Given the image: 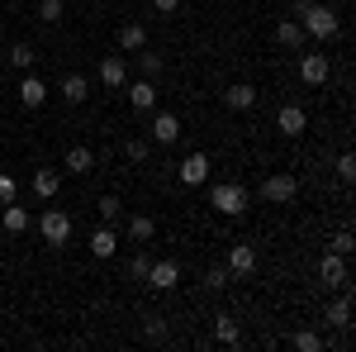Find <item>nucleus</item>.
I'll list each match as a JSON object with an SVG mask.
<instances>
[{
  "label": "nucleus",
  "mask_w": 356,
  "mask_h": 352,
  "mask_svg": "<svg viewBox=\"0 0 356 352\" xmlns=\"http://www.w3.org/2000/svg\"><path fill=\"white\" fill-rule=\"evenodd\" d=\"M0 224H5V234H24L29 229V210L10 200V205H0Z\"/></svg>",
  "instance_id": "dca6fc26"
},
{
  "label": "nucleus",
  "mask_w": 356,
  "mask_h": 352,
  "mask_svg": "<svg viewBox=\"0 0 356 352\" xmlns=\"http://www.w3.org/2000/svg\"><path fill=\"white\" fill-rule=\"evenodd\" d=\"M332 252H342V257H347V252H352V247H356V238H352V229H337V234H332Z\"/></svg>",
  "instance_id": "c756f323"
},
{
  "label": "nucleus",
  "mask_w": 356,
  "mask_h": 352,
  "mask_svg": "<svg viewBox=\"0 0 356 352\" xmlns=\"http://www.w3.org/2000/svg\"><path fill=\"white\" fill-rule=\"evenodd\" d=\"M147 286H152V291H176V286H181V267H176V262H152V267H147Z\"/></svg>",
  "instance_id": "0eeeda50"
},
{
  "label": "nucleus",
  "mask_w": 356,
  "mask_h": 352,
  "mask_svg": "<svg viewBox=\"0 0 356 352\" xmlns=\"http://www.w3.org/2000/svg\"><path fill=\"white\" fill-rule=\"evenodd\" d=\"M328 53H304V62H300V77H304V86H328Z\"/></svg>",
  "instance_id": "39448f33"
},
{
  "label": "nucleus",
  "mask_w": 356,
  "mask_h": 352,
  "mask_svg": "<svg viewBox=\"0 0 356 352\" xmlns=\"http://www.w3.org/2000/svg\"><path fill=\"white\" fill-rule=\"evenodd\" d=\"M290 348H295V352H323V338H318V333H295Z\"/></svg>",
  "instance_id": "bb28decb"
},
{
  "label": "nucleus",
  "mask_w": 356,
  "mask_h": 352,
  "mask_svg": "<svg viewBox=\"0 0 356 352\" xmlns=\"http://www.w3.org/2000/svg\"><path fill=\"white\" fill-rule=\"evenodd\" d=\"M129 105H134L138 114H147V109L157 105V86L147 82V77H143V82H129Z\"/></svg>",
  "instance_id": "f8f14e48"
},
{
  "label": "nucleus",
  "mask_w": 356,
  "mask_h": 352,
  "mask_svg": "<svg viewBox=\"0 0 356 352\" xmlns=\"http://www.w3.org/2000/svg\"><path fill=\"white\" fill-rule=\"evenodd\" d=\"M119 210H124L119 195H105V200H100V215H105V219H119Z\"/></svg>",
  "instance_id": "f704fd0d"
},
{
  "label": "nucleus",
  "mask_w": 356,
  "mask_h": 352,
  "mask_svg": "<svg viewBox=\"0 0 356 352\" xmlns=\"http://www.w3.org/2000/svg\"><path fill=\"white\" fill-rule=\"evenodd\" d=\"M86 95H90L86 77H76V72H72V77H62V100H67V105H81Z\"/></svg>",
  "instance_id": "5701e85b"
},
{
  "label": "nucleus",
  "mask_w": 356,
  "mask_h": 352,
  "mask_svg": "<svg viewBox=\"0 0 356 352\" xmlns=\"http://www.w3.org/2000/svg\"><path fill=\"white\" fill-rule=\"evenodd\" d=\"M43 100H48V86L38 82V77H24V82H19V105H24V109H38Z\"/></svg>",
  "instance_id": "2eb2a0df"
},
{
  "label": "nucleus",
  "mask_w": 356,
  "mask_h": 352,
  "mask_svg": "<svg viewBox=\"0 0 356 352\" xmlns=\"http://www.w3.org/2000/svg\"><path fill=\"white\" fill-rule=\"evenodd\" d=\"M318 276H323V286H347V257L328 247L323 262H318Z\"/></svg>",
  "instance_id": "6e6552de"
},
{
  "label": "nucleus",
  "mask_w": 356,
  "mask_h": 352,
  "mask_svg": "<svg viewBox=\"0 0 356 352\" xmlns=\"http://www.w3.org/2000/svg\"><path fill=\"white\" fill-rule=\"evenodd\" d=\"M275 38H280L285 48H300L304 43V24L300 20H280V24H275Z\"/></svg>",
  "instance_id": "b1692460"
},
{
  "label": "nucleus",
  "mask_w": 356,
  "mask_h": 352,
  "mask_svg": "<svg viewBox=\"0 0 356 352\" xmlns=\"http://www.w3.org/2000/svg\"><path fill=\"white\" fill-rule=\"evenodd\" d=\"M124 153H129L134 162H147V158H152V138H129V143H124Z\"/></svg>",
  "instance_id": "a878e982"
},
{
  "label": "nucleus",
  "mask_w": 356,
  "mask_h": 352,
  "mask_svg": "<svg viewBox=\"0 0 356 352\" xmlns=\"http://www.w3.org/2000/svg\"><path fill=\"white\" fill-rule=\"evenodd\" d=\"M147 267H152V257H147V252H138L134 262H129V276H134V281H147Z\"/></svg>",
  "instance_id": "7c9ffc66"
},
{
  "label": "nucleus",
  "mask_w": 356,
  "mask_h": 352,
  "mask_svg": "<svg viewBox=\"0 0 356 352\" xmlns=\"http://www.w3.org/2000/svg\"><path fill=\"white\" fill-rule=\"evenodd\" d=\"M33 48H29V43H15V48H10V62H15V67H19V72H29V62H33Z\"/></svg>",
  "instance_id": "cd10ccee"
},
{
  "label": "nucleus",
  "mask_w": 356,
  "mask_h": 352,
  "mask_svg": "<svg viewBox=\"0 0 356 352\" xmlns=\"http://www.w3.org/2000/svg\"><path fill=\"white\" fill-rule=\"evenodd\" d=\"M100 82H105V86H124V82H129L124 57H105V62H100Z\"/></svg>",
  "instance_id": "4be33fe9"
},
{
  "label": "nucleus",
  "mask_w": 356,
  "mask_h": 352,
  "mask_svg": "<svg viewBox=\"0 0 356 352\" xmlns=\"http://www.w3.org/2000/svg\"><path fill=\"white\" fill-rule=\"evenodd\" d=\"M275 129L285 138H300L304 129H309V114H304L300 105H280V114H275Z\"/></svg>",
  "instance_id": "423d86ee"
},
{
  "label": "nucleus",
  "mask_w": 356,
  "mask_h": 352,
  "mask_svg": "<svg viewBox=\"0 0 356 352\" xmlns=\"http://www.w3.org/2000/svg\"><path fill=\"white\" fill-rule=\"evenodd\" d=\"M337 176H342V181H356V153H342V158H337Z\"/></svg>",
  "instance_id": "2f4dec72"
},
{
  "label": "nucleus",
  "mask_w": 356,
  "mask_h": 352,
  "mask_svg": "<svg viewBox=\"0 0 356 352\" xmlns=\"http://www.w3.org/2000/svg\"><path fill=\"white\" fill-rule=\"evenodd\" d=\"M204 281H209V291H223V286H228V267H209Z\"/></svg>",
  "instance_id": "72a5a7b5"
},
{
  "label": "nucleus",
  "mask_w": 356,
  "mask_h": 352,
  "mask_svg": "<svg viewBox=\"0 0 356 352\" xmlns=\"http://www.w3.org/2000/svg\"><path fill=\"white\" fill-rule=\"evenodd\" d=\"M119 48H124V53L147 48V29H143V24H124V29H119Z\"/></svg>",
  "instance_id": "412c9836"
},
{
  "label": "nucleus",
  "mask_w": 356,
  "mask_h": 352,
  "mask_svg": "<svg viewBox=\"0 0 356 352\" xmlns=\"http://www.w3.org/2000/svg\"><path fill=\"white\" fill-rule=\"evenodd\" d=\"M10 200H15V176L0 171V205H10Z\"/></svg>",
  "instance_id": "c9c22d12"
},
{
  "label": "nucleus",
  "mask_w": 356,
  "mask_h": 352,
  "mask_svg": "<svg viewBox=\"0 0 356 352\" xmlns=\"http://www.w3.org/2000/svg\"><path fill=\"white\" fill-rule=\"evenodd\" d=\"M38 234H43V243L67 247V243H72V219L62 215V210H43V219H38Z\"/></svg>",
  "instance_id": "7ed1b4c3"
},
{
  "label": "nucleus",
  "mask_w": 356,
  "mask_h": 352,
  "mask_svg": "<svg viewBox=\"0 0 356 352\" xmlns=\"http://www.w3.org/2000/svg\"><path fill=\"white\" fill-rule=\"evenodd\" d=\"M152 5H157V15H176L181 10V0H152Z\"/></svg>",
  "instance_id": "e433bc0d"
},
{
  "label": "nucleus",
  "mask_w": 356,
  "mask_h": 352,
  "mask_svg": "<svg viewBox=\"0 0 356 352\" xmlns=\"http://www.w3.org/2000/svg\"><path fill=\"white\" fill-rule=\"evenodd\" d=\"M309 5H314V0H290V15H304Z\"/></svg>",
  "instance_id": "4c0bfd02"
},
{
  "label": "nucleus",
  "mask_w": 356,
  "mask_h": 352,
  "mask_svg": "<svg viewBox=\"0 0 356 352\" xmlns=\"http://www.w3.org/2000/svg\"><path fill=\"white\" fill-rule=\"evenodd\" d=\"M252 267H257V247L252 243H233L228 247V276H247Z\"/></svg>",
  "instance_id": "1a4fd4ad"
},
{
  "label": "nucleus",
  "mask_w": 356,
  "mask_h": 352,
  "mask_svg": "<svg viewBox=\"0 0 356 352\" xmlns=\"http://www.w3.org/2000/svg\"><path fill=\"white\" fill-rule=\"evenodd\" d=\"M209 205L219 210V215H243L247 205H252V195H247V186H238V181H223V186H214V195H209Z\"/></svg>",
  "instance_id": "f03ea898"
},
{
  "label": "nucleus",
  "mask_w": 356,
  "mask_h": 352,
  "mask_svg": "<svg viewBox=\"0 0 356 352\" xmlns=\"http://www.w3.org/2000/svg\"><path fill=\"white\" fill-rule=\"evenodd\" d=\"M90 252H95V257H114V252H119V234H114V229H95V234H90Z\"/></svg>",
  "instance_id": "aec40b11"
},
{
  "label": "nucleus",
  "mask_w": 356,
  "mask_h": 352,
  "mask_svg": "<svg viewBox=\"0 0 356 352\" xmlns=\"http://www.w3.org/2000/svg\"><path fill=\"white\" fill-rule=\"evenodd\" d=\"M214 338H219L223 348H233V343H238V324H233L228 314H219V319H214Z\"/></svg>",
  "instance_id": "393cba45"
},
{
  "label": "nucleus",
  "mask_w": 356,
  "mask_h": 352,
  "mask_svg": "<svg viewBox=\"0 0 356 352\" xmlns=\"http://www.w3.org/2000/svg\"><path fill=\"white\" fill-rule=\"evenodd\" d=\"M38 20L43 24H57L62 20V0H38Z\"/></svg>",
  "instance_id": "c85d7f7f"
},
{
  "label": "nucleus",
  "mask_w": 356,
  "mask_h": 352,
  "mask_svg": "<svg viewBox=\"0 0 356 352\" xmlns=\"http://www.w3.org/2000/svg\"><path fill=\"white\" fill-rule=\"evenodd\" d=\"M300 20H304V38H318V43H328L332 33H337V24H342V20H337V10L318 5V0H314V5L304 10Z\"/></svg>",
  "instance_id": "f257e3e1"
},
{
  "label": "nucleus",
  "mask_w": 356,
  "mask_h": 352,
  "mask_svg": "<svg viewBox=\"0 0 356 352\" xmlns=\"http://www.w3.org/2000/svg\"><path fill=\"white\" fill-rule=\"evenodd\" d=\"M138 62H143V72H147V82H152V77L162 72V57H157V53H143V48H138Z\"/></svg>",
  "instance_id": "473e14b6"
},
{
  "label": "nucleus",
  "mask_w": 356,
  "mask_h": 352,
  "mask_svg": "<svg viewBox=\"0 0 356 352\" xmlns=\"http://www.w3.org/2000/svg\"><path fill=\"white\" fill-rule=\"evenodd\" d=\"M129 238H134L138 247L152 243V238H157V219H152V215H134V219H129Z\"/></svg>",
  "instance_id": "f3484780"
},
{
  "label": "nucleus",
  "mask_w": 356,
  "mask_h": 352,
  "mask_svg": "<svg viewBox=\"0 0 356 352\" xmlns=\"http://www.w3.org/2000/svg\"><path fill=\"white\" fill-rule=\"evenodd\" d=\"M295 190H300V181H295L290 171H275V176L261 181V200H266V205H290V200H295Z\"/></svg>",
  "instance_id": "20e7f679"
},
{
  "label": "nucleus",
  "mask_w": 356,
  "mask_h": 352,
  "mask_svg": "<svg viewBox=\"0 0 356 352\" xmlns=\"http://www.w3.org/2000/svg\"><path fill=\"white\" fill-rule=\"evenodd\" d=\"M181 5H186V0H181Z\"/></svg>",
  "instance_id": "58836bf2"
},
{
  "label": "nucleus",
  "mask_w": 356,
  "mask_h": 352,
  "mask_svg": "<svg viewBox=\"0 0 356 352\" xmlns=\"http://www.w3.org/2000/svg\"><path fill=\"white\" fill-rule=\"evenodd\" d=\"M181 138V119L171 114V109H162L157 119H152V143H176Z\"/></svg>",
  "instance_id": "4468645a"
},
{
  "label": "nucleus",
  "mask_w": 356,
  "mask_h": 352,
  "mask_svg": "<svg viewBox=\"0 0 356 352\" xmlns=\"http://www.w3.org/2000/svg\"><path fill=\"white\" fill-rule=\"evenodd\" d=\"M181 181H186V186H204V181H209V158H204V153H191V158L181 162Z\"/></svg>",
  "instance_id": "9d476101"
},
{
  "label": "nucleus",
  "mask_w": 356,
  "mask_h": 352,
  "mask_svg": "<svg viewBox=\"0 0 356 352\" xmlns=\"http://www.w3.org/2000/svg\"><path fill=\"white\" fill-rule=\"evenodd\" d=\"M223 105H228V109H252V105H257V91L243 86V82L228 86V91H223Z\"/></svg>",
  "instance_id": "6ab92c4d"
},
{
  "label": "nucleus",
  "mask_w": 356,
  "mask_h": 352,
  "mask_svg": "<svg viewBox=\"0 0 356 352\" xmlns=\"http://www.w3.org/2000/svg\"><path fill=\"white\" fill-rule=\"evenodd\" d=\"M95 167V153L86 148V143H76V148H67V158H62V171H72V176H86Z\"/></svg>",
  "instance_id": "9b49d317"
},
{
  "label": "nucleus",
  "mask_w": 356,
  "mask_h": 352,
  "mask_svg": "<svg viewBox=\"0 0 356 352\" xmlns=\"http://www.w3.org/2000/svg\"><path fill=\"white\" fill-rule=\"evenodd\" d=\"M323 319H328L332 328H352V296H337L328 309H323Z\"/></svg>",
  "instance_id": "a211bd4d"
},
{
  "label": "nucleus",
  "mask_w": 356,
  "mask_h": 352,
  "mask_svg": "<svg viewBox=\"0 0 356 352\" xmlns=\"http://www.w3.org/2000/svg\"><path fill=\"white\" fill-rule=\"evenodd\" d=\"M57 186H62V171H57V167H38V171H33V195H38V200H53Z\"/></svg>",
  "instance_id": "ddd939ff"
}]
</instances>
